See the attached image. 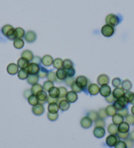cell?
<instances>
[{
	"label": "cell",
	"mask_w": 134,
	"mask_h": 148,
	"mask_svg": "<svg viewBox=\"0 0 134 148\" xmlns=\"http://www.w3.org/2000/svg\"><path fill=\"white\" fill-rule=\"evenodd\" d=\"M1 32H2V34L5 37H7L8 39H9L14 34V28L12 25H10V24H6V25H4L1 29Z\"/></svg>",
	"instance_id": "6da1fadb"
},
{
	"label": "cell",
	"mask_w": 134,
	"mask_h": 148,
	"mask_svg": "<svg viewBox=\"0 0 134 148\" xmlns=\"http://www.w3.org/2000/svg\"><path fill=\"white\" fill-rule=\"evenodd\" d=\"M128 104V101H126V99L123 96L122 98H119V99H117L116 101L114 102V107L117 109V110H119L123 109L126 106V105Z\"/></svg>",
	"instance_id": "7a4b0ae2"
},
{
	"label": "cell",
	"mask_w": 134,
	"mask_h": 148,
	"mask_svg": "<svg viewBox=\"0 0 134 148\" xmlns=\"http://www.w3.org/2000/svg\"><path fill=\"white\" fill-rule=\"evenodd\" d=\"M40 70V64H35V63L34 62L30 63L29 65H28V67H27V69H26V70L28 71V73H29L30 75H38Z\"/></svg>",
	"instance_id": "3957f363"
},
{
	"label": "cell",
	"mask_w": 134,
	"mask_h": 148,
	"mask_svg": "<svg viewBox=\"0 0 134 148\" xmlns=\"http://www.w3.org/2000/svg\"><path fill=\"white\" fill-rule=\"evenodd\" d=\"M101 32H102L103 36H105V37H111V36L113 35V34L115 32V29H114V28L112 26L108 25V24H106V25H104L102 28Z\"/></svg>",
	"instance_id": "277c9868"
},
{
	"label": "cell",
	"mask_w": 134,
	"mask_h": 148,
	"mask_svg": "<svg viewBox=\"0 0 134 148\" xmlns=\"http://www.w3.org/2000/svg\"><path fill=\"white\" fill-rule=\"evenodd\" d=\"M106 22L108 25L114 27L119 23V18L115 14H108L106 17Z\"/></svg>",
	"instance_id": "5b68a950"
},
{
	"label": "cell",
	"mask_w": 134,
	"mask_h": 148,
	"mask_svg": "<svg viewBox=\"0 0 134 148\" xmlns=\"http://www.w3.org/2000/svg\"><path fill=\"white\" fill-rule=\"evenodd\" d=\"M24 34H25V32H24V29L22 28H20V27H18V28L14 29V35L11 36L8 39H11V40L14 41L15 39H23L24 37Z\"/></svg>",
	"instance_id": "8992f818"
},
{
	"label": "cell",
	"mask_w": 134,
	"mask_h": 148,
	"mask_svg": "<svg viewBox=\"0 0 134 148\" xmlns=\"http://www.w3.org/2000/svg\"><path fill=\"white\" fill-rule=\"evenodd\" d=\"M76 83L80 88H82V89L84 90V89L87 88V86H88L89 80H88V79H87L86 76L80 75V76H78L77 78L76 79Z\"/></svg>",
	"instance_id": "52a82bcc"
},
{
	"label": "cell",
	"mask_w": 134,
	"mask_h": 148,
	"mask_svg": "<svg viewBox=\"0 0 134 148\" xmlns=\"http://www.w3.org/2000/svg\"><path fill=\"white\" fill-rule=\"evenodd\" d=\"M24 38L26 42L31 44V43H34L36 40V39H37V34H35V32L30 30V31H28L25 33Z\"/></svg>",
	"instance_id": "ba28073f"
},
{
	"label": "cell",
	"mask_w": 134,
	"mask_h": 148,
	"mask_svg": "<svg viewBox=\"0 0 134 148\" xmlns=\"http://www.w3.org/2000/svg\"><path fill=\"white\" fill-rule=\"evenodd\" d=\"M118 141V139L115 135H110L106 139V144L109 147H115V145L117 144Z\"/></svg>",
	"instance_id": "9c48e42d"
},
{
	"label": "cell",
	"mask_w": 134,
	"mask_h": 148,
	"mask_svg": "<svg viewBox=\"0 0 134 148\" xmlns=\"http://www.w3.org/2000/svg\"><path fill=\"white\" fill-rule=\"evenodd\" d=\"M55 74H56V77H57V79L59 80V82H61L62 80H65V79L67 78L66 70L64 69V68L57 70V71L55 72Z\"/></svg>",
	"instance_id": "30bf717a"
},
{
	"label": "cell",
	"mask_w": 134,
	"mask_h": 148,
	"mask_svg": "<svg viewBox=\"0 0 134 148\" xmlns=\"http://www.w3.org/2000/svg\"><path fill=\"white\" fill-rule=\"evenodd\" d=\"M53 61H54V60L51 55H45L41 58V63L45 67H49L51 64H53Z\"/></svg>",
	"instance_id": "8fae6325"
},
{
	"label": "cell",
	"mask_w": 134,
	"mask_h": 148,
	"mask_svg": "<svg viewBox=\"0 0 134 148\" xmlns=\"http://www.w3.org/2000/svg\"><path fill=\"white\" fill-rule=\"evenodd\" d=\"M19 70V66L16 64H14V63L9 64L7 66V72L8 73V75H14L16 74H18Z\"/></svg>",
	"instance_id": "7c38bea8"
},
{
	"label": "cell",
	"mask_w": 134,
	"mask_h": 148,
	"mask_svg": "<svg viewBox=\"0 0 134 148\" xmlns=\"http://www.w3.org/2000/svg\"><path fill=\"white\" fill-rule=\"evenodd\" d=\"M37 96V99H38V101H39V104H41V105H44L45 103L47 102V98H48V95L46 93V91L45 90H41L40 92L36 95Z\"/></svg>",
	"instance_id": "4fadbf2b"
},
{
	"label": "cell",
	"mask_w": 134,
	"mask_h": 148,
	"mask_svg": "<svg viewBox=\"0 0 134 148\" xmlns=\"http://www.w3.org/2000/svg\"><path fill=\"white\" fill-rule=\"evenodd\" d=\"M32 112L34 115L35 116H41L44 112H45V108H44V106L41 105V104H38L34 106H33L32 108Z\"/></svg>",
	"instance_id": "5bb4252c"
},
{
	"label": "cell",
	"mask_w": 134,
	"mask_h": 148,
	"mask_svg": "<svg viewBox=\"0 0 134 148\" xmlns=\"http://www.w3.org/2000/svg\"><path fill=\"white\" fill-rule=\"evenodd\" d=\"M106 134V131L104 127H100V126H96V128L93 131V135L96 138H102Z\"/></svg>",
	"instance_id": "9a60e30c"
},
{
	"label": "cell",
	"mask_w": 134,
	"mask_h": 148,
	"mask_svg": "<svg viewBox=\"0 0 134 148\" xmlns=\"http://www.w3.org/2000/svg\"><path fill=\"white\" fill-rule=\"evenodd\" d=\"M99 93L101 94L104 97H107L108 95H110L111 94V90L110 86L108 85H104L100 87V91Z\"/></svg>",
	"instance_id": "2e32d148"
},
{
	"label": "cell",
	"mask_w": 134,
	"mask_h": 148,
	"mask_svg": "<svg viewBox=\"0 0 134 148\" xmlns=\"http://www.w3.org/2000/svg\"><path fill=\"white\" fill-rule=\"evenodd\" d=\"M80 125L83 128H85V129H88V128L91 127V125H92V121L88 116L83 117L80 120Z\"/></svg>",
	"instance_id": "e0dca14e"
},
{
	"label": "cell",
	"mask_w": 134,
	"mask_h": 148,
	"mask_svg": "<svg viewBox=\"0 0 134 148\" xmlns=\"http://www.w3.org/2000/svg\"><path fill=\"white\" fill-rule=\"evenodd\" d=\"M87 88H88V92L91 95H96L100 91V87L96 84H91Z\"/></svg>",
	"instance_id": "ac0fdd59"
},
{
	"label": "cell",
	"mask_w": 134,
	"mask_h": 148,
	"mask_svg": "<svg viewBox=\"0 0 134 148\" xmlns=\"http://www.w3.org/2000/svg\"><path fill=\"white\" fill-rule=\"evenodd\" d=\"M110 82V79L107 75H100L97 78V83L100 86H104V85H107Z\"/></svg>",
	"instance_id": "d6986e66"
},
{
	"label": "cell",
	"mask_w": 134,
	"mask_h": 148,
	"mask_svg": "<svg viewBox=\"0 0 134 148\" xmlns=\"http://www.w3.org/2000/svg\"><path fill=\"white\" fill-rule=\"evenodd\" d=\"M65 99H66V101H69L70 103H74V102H76L77 101V99H78V95H77V93H76V92H74V91H69L67 95H66V96H65Z\"/></svg>",
	"instance_id": "ffe728a7"
},
{
	"label": "cell",
	"mask_w": 134,
	"mask_h": 148,
	"mask_svg": "<svg viewBox=\"0 0 134 148\" xmlns=\"http://www.w3.org/2000/svg\"><path fill=\"white\" fill-rule=\"evenodd\" d=\"M112 95L113 96L117 99H119V98H122L125 95V90L122 89V88H120V87H117L114 89V90L112 91Z\"/></svg>",
	"instance_id": "44dd1931"
},
{
	"label": "cell",
	"mask_w": 134,
	"mask_h": 148,
	"mask_svg": "<svg viewBox=\"0 0 134 148\" xmlns=\"http://www.w3.org/2000/svg\"><path fill=\"white\" fill-rule=\"evenodd\" d=\"M29 64H30V61H29V60H25V59L21 57V58H19V59L18 60L17 65L19 66V68L20 70H26L27 67H28V65H29Z\"/></svg>",
	"instance_id": "7402d4cb"
},
{
	"label": "cell",
	"mask_w": 134,
	"mask_h": 148,
	"mask_svg": "<svg viewBox=\"0 0 134 148\" xmlns=\"http://www.w3.org/2000/svg\"><path fill=\"white\" fill-rule=\"evenodd\" d=\"M59 108L62 111H66L70 108V102L67 101L66 99H62L59 101Z\"/></svg>",
	"instance_id": "603a6c76"
},
{
	"label": "cell",
	"mask_w": 134,
	"mask_h": 148,
	"mask_svg": "<svg viewBox=\"0 0 134 148\" xmlns=\"http://www.w3.org/2000/svg\"><path fill=\"white\" fill-rule=\"evenodd\" d=\"M21 57L25 59V60H29V61H32L34 56V54L32 53V51L29 50V49H26V50H24L22 52Z\"/></svg>",
	"instance_id": "cb8c5ba5"
},
{
	"label": "cell",
	"mask_w": 134,
	"mask_h": 148,
	"mask_svg": "<svg viewBox=\"0 0 134 148\" xmlns=\"http://www.w3.org/2000/svg\"><path fill=\"white\" fill-rule=\"evenodd\" d=\"M39 76H38V75H29V77L27 78V82L30 84V85H35V84H37L38 83V81H39Z\"/></svg>",
	"instance_id": "d4e9b609"
},
{
	"label": "cell",
	"mask_w": 134,
	"mask_h": 148,
	"mask_svg": "<svg viewBox=\"0 0 134 148\" xmlns=\"http://www.w3.org/2000/svg\"><path fill=\"white\" fill-rule=\"evenodd\" d=\"M129 128H130L129 124L125 122V121H123V122H122L121 124L118 125V132L122 133L128 132H129Z\"/></svg>",
	"instance_id": "484cf974"
},
{
	"label": "cell",
	"mask_w": 134,
	"mask_h": 148,
	"mask_svg": "<svg viewBox=\"0 0 134 148\" xmlns=\"http://www.w3.org/2000/svg\"><path fill=\"white\" fill-rule=\"evenodd\" d=\"M41 90H43V86L40 85V84H35V85H33L30 89V91H31L32 95H36L37 94L40 92Z\"/></svg>",
	"instance_id": "4316f807"
},
{
	"label": "cell",
	"mask_w": 134,
	"mask_h": 148,
	"mask_svg": "<svg viewBox=\"0 0 134 148\" xmlns=\"http://www.w3.org/2000/svg\"><path fill=\"white\" fill-rule=\"evenodd\" d=\"M59 110V105L57 103H50L48 106V110L49 113H58Z\"/></svg>",
	"instance_id": "83f0119b"
},
{
	"label": "cell",
	"mask_w": 134,
	"mask_h": 148,
	"mask_svg": "<svg viewBox=\"0 0 134 148\" xmlns=\"http://www.w3.org/2000/svg\"><path fill=\"white\" fill-rule=\"evenodd\" d=\"M112 121L115 125H118L119 124H121L122 122L124 121V117L119 114H116L112 116Z\"/></svg>",
	"instance_id": "f1b7e54d"
},
{
	"label": "cell",
	"mask_w": 134,
	"mask_h": 148,
	"mask_svg": "<svg viewBox=\"0 0 134 148\" xmlns=\"http://www.w3.org/2000/svg\"><path fill=\"white\" fill-rule=\"evenodd\" d=\"M106 112H107V116H113L114 115L117 114V109L114 107V106H108L107 108H106Z\"/></svg>",
	"instance_id": "f546056e"
},
{
	"label": "cell",
	"mask_w": 134,
	"mask_h": 148,
	"mask_svg": "<svg viewBox=\"0 0 134 148\" xmlns=\"http://www.w3.org/2000/svg\"><path fill=\"white\" fill-rule=\"evenodd\" d=\"M59 95H60V90L58 87H53L49 91V96L52 97V98H59Z\"/></svg>",
	"instance_id": "4dcf8cb0"
},
{
	"label": "cell",
	"mask_w": 134,
	"mask_h": 148,
	"mask_svg": "<svg viewBox=\"0 0 134 148\" xmlns=\"http://www.w3.org/2000/svg\"><path fill=\"white\" fill-rule=\"evenodd\" d=\"M122 88L125 90V91H129L131 89H132V82L129 80V79H125V80H123V82L122 83Z\"/></svg>",
	"instance_id": "1f68e13d"
},
{
	"label": "cell",
	"mask_w": 134,
	"mask_h": 148,
	"mask_svg": "<svg viewBox=\"0 0 134 148\" xmlns=\"http://www.w3.org/2000/svg\"><path fill=\"white\" fill-rule=\"evenodd\" d=\"M108 132L110 135H117L118 132V125H115L114 123L113 124H111L108 126Z\"/></svg>",
	"instance_id": "d6a6232c"
},
{
	"label": "cell",
	"mask_w": 134,
	"mask_h": 148,
	"mask_svg": "<svg viewBox=\"0 0 134 148\" xmlns=\"http://www.w3.org/2000/svg\"><path fill=\"white\" fill-rule=\"evenodd\" d=\"M24 45V41L23 39H15L14 40V46L17 49H22Z\"/></svg>",
	"instance_id": "836d02e7"
},
{
	"label": "cell",
	"mask_w": 134,
	"mask_h": 148,
	"mask_svg": "<svg viewBox=\"0 0 134 148\" xmlns=\"http://www.w3.org/2000/svg\"><path fill=\"white\" fill-rule=\"evenodd\" d=\"M17 75H18L19 79H27V78L30 75V74L26 70H19Z\"/></svg>",
	"instance_id": "e575fe53"
},
{
	"label": "cell",
	"mask_w": 134,
	"mask_h": 148,
	"mask_svg": "<svg viewBox=\"0 0 134 148\" xmlns=\"http://www.w3.org/2000/svg\"><path fill=\"white\" fill-rule=\"evenodd\" d=\"M53 87H54V82L47 80V81L44 82V84H43V90L49 92Z\"/></svg>",
	"instance_id": "d590c367"
},
{
	"label": "cell",
	"mask_w": 134,
	"mask_h": 148,
	"mask_svg": "<svg viewBox=\"0 0 134 148\" xmlns=\"http://www.w3.org/2000/svg\"><path fill=\"white\" fill-rule=\"evenodd\" d=\"M53 66H54V68L57 69V70L63 68V60L60 58L55 59L53 61Z\"/></svg>",
	"instance_id": "8d00e7d4"
},
{
	"label": "cell",
	"mask_w": 134,
	"mask_h": 148,
	"mask_svg": "<svg viewBox=\"0 0 134 148\" xmlns=\"http://www.w3.org/2000/svg\"><path fill=\"white\" fill-rule=\"evenodd\" d=\"M59 90H60V95H59V101L62 100V99H65V96L68 93L67 89L65 88L64 86H60L59 87Z\"/></svg>",
	"instance_id": "74e56055"
},
{
	"label": "cell",
	"mask_w": 134,
	"mask_h": 148,
	"mask_svg": "<svg viewBox=\"0 0 134 148\" xmlns=\"http://www.w3.org/2000/svg\"><path fill=\"white\" fill-rule=\"evenodd\" d=\"M28 102L30 105H31L32 106H34L36 105L39 104V101H38V99H37V96L34 95H31L29 98H28Z\"/></svg>",
	"instance_id": "f35d334b"
},
{
	"label": "cell",
	"mask_w": 134,
	"mask_h": 148,
	"mask_svg": "<svg viewBox=\"0 0 134 148\" xmlns=\"http://www.w3.org/2000/svg\"><path fill=\"white\" fill-rule=\"evenodd\" d=\"M124 97L126 99V101L128 103H134V93L131 92V91H126Z\"/></svg>",
	"instance_id": "ab89813d"
},
{
	"label": "cell",
	"mask_w": 134,
	"mask_h": 148,
	"mask_svg": "<svg viewBox=\"0 0 134 148\" xmlns=\"http://www.w3.org/2000/svg\"><path fill=\"white\" fill-rule=\"evenodd\" d=\"M47 78L48 80H49V81H52V82H55V81L59 82V80L57 79V77H56V74H55V72H54V71H49L48 73Z\"/></svg>",
	"instance_id": "60d3db41"
},
{
	"label": "cell",
	"mask_w": 134,
	"mask_h": 148,
	"mask_svg": "<svg viewBox=\"0 0 134 148\" xmlns=\"http://www.w3.org/2000/svg\"><path fill=\"white\" fill-rule=\"evenodd\" d=\"M87 116L89 117L92 121H96L98 120V113L95 110H92V111H90L87 115Z\"/></svg>",
	"instance_id": "b9f144b4"
},
{
	"label": "cell",
	"mask_w": 134,
	"mask_h": 148,
	"mask_svg": "<svg viewBox=\"0 0 134 148\" xmlns=\"http://www.w3.org/2000/svg\"><path fill=\"white\" fill-rule=\"evenodd\" d=\"M48 73H49V71H48L45 68H41L40 67V70L39 71V73H38V76H39V78L41 79H44V78H46L48 75Z\"/></svg>",
	"instance_id": "7bdbcfd3"
},
{
	"label": "cell",
	"mask_w": 134,
	"mask_h": 148,
	"mask_svg": "<svg viewBox=\"0 0 134 148\" xmlns=\"http://www.w3.org/2000/svg\"><path fill=\"white\" fill-rule=\"evenodd\" d=\"M71 67H73V62L71 61V60H63V68L67 70V69H70Z\"/></svg>",
	"instance_id": "ee69618b"
},
{
	"label": "cell",
	"mask_w": 134,
	"mask_h": 148,
	"mask_svg": "<svg viewBox=\"0 0 134 148\" xmlns=\"http://www.w3.org/2000/svg\"><path fill=\"white\" fill-rule=\"evenodd\" d=\"M71 90L72 91H74V92H76V93H80L82 90H83V89L82 88H80L76 83V81H75V83L71 86Z\"/></svg>",
	"instance_id": "f6af8a7d"
},
{
	"label": "cell",
	"mask_w": 134,
	"mask_h": 148,
	"mask_svg": "<svg viewBox=\"0 0 134 148\" xmlns=\"http://www.w3.org/2000/svg\"><path fill=\"white\" fill-rule=\"evenodd\" d=\"M47 117L50 121H55L59 118V115H58V113H49V112Z\"/></svg>",
	"instance_id": "bcb514c9"
},
{
	"label": "cell",
	"mask_w": 134,
	"mask_h": 148,
	"mask_svg": "<svg viewBox=\"0 0 134 148\" xmlns=\"http://www.w3.org/2000/svg\"><path fill=\"white\" fill-rule=\"evenodd\" d=\"M117 136H118L120 139L122 140H126L128 139V137L130 136V133L129 132H126V133H122V132H118Z\"/></svg>",
	"instance_id": "7dc6e473"
},
{
	"label": "cell",
	"mask_w": 134,
	"mask_h": 148,
	"mask_svg": "<svg viewBox=\"0 0 134 148\" xmlns=\"http://www.w3.org/2000/svg\"><path fill=\"white\" fill-rule=\"evenodd\" d=\"M75 81H76V79L73 77H67L65 79V83L67 86H71L75 83Z\"/></svg>",
	"instance_id": "c3c4849f"
},
{
	"label": "cell",
	"mask_w": 134,
	"mask_h": 148,
	"mask_svg": "<svg viewBox=\"0 0 134 148\" xmlns=\"http://www.w3.org/2000/svg\"><path fill=\"white\" fill-rule=\"evenodd\" d=\"M97 113H98V117L100 119H105L106 117L107 116V112H106V110L105 109H100Z\"/></svg>",
	"instance_id": "681fc988"
},
{
	"label": "cell",
	"mask_w": 134,
	"mask_h": 148,
	"mask_svg": "<svg viewBox=\"0 0 134 148\" xmlns=\"http://www.w3.org/2000/svg\"><path fill=\"white\" fill-rule=\"evenodd\" d=\"M126 122L129 125H134V116L133 115H127L126 116Z\"/></svg>",
	"instance_id": "f907efd6"
},
{
	"label": "cell",
	"mask_w": 134,
	"mask_h": 148,
	"mask_svg": "<svg viewBox=\"0 0 134 148\" xmlns=\"http://www.w3.org/2000/svg\"><path fill=\"white\" fill-rule=\"evenodd\" d=\"M115 148H127L126 147V142L123 140H118L117 144L115 145Z\"/></svg>",
	"instance_id": "816d5d0a"
},
{
	"label": "cell",
	"mask_w": 134,
	"mask_h": 148,
	"mask_svg": "<svg viewBox=\"0 0 134 148\" xmlns=\"http://www.w3.org/2000/svg\"><path fill=\"white\" fill-rule=\"evenodd\" d=\"M66 73H67V77H73L76 75V70L73 67H71L70 69L66 70Z\"/></svg>",
	"instance_id": "f5cc1de1"
},
{
	"label": "cell",
	"mask_w": 134,
	"mask_h": 148,
	"mask_svg": "<svg viewBox=\"0 0 134 148\" xmlns=\"http://www.w3.org/2000/svg\"><path fill=\"white\" fill-rule=\"evenodd\" d=\"M122 84L121 82V79L119 78H114L112 80H111V85L114 86V87H119V86Z\"/></svg>",
	"instance_id": "db71d44e"
},
{
	"label": "cell",
	"mask_w": 134,
	"mask_h": 148,
	"mask_svg": "<svg viewBox=\"0 0 134 148\" xmlns=\"http://www.w3.org/2000/svg\"><path fill=\"white\" fill-rule=\"evenodd\" d=\"M118 114L122 116L123 117L126 116L128 115V110L126 109V108H123V109L119 110H118Z\"/></svg>",
	"instance_id": "11a10c76"
},
{
	"label": "cell",
	"mask_w": 134,
	"mask_h": 148,
	"mask_svg": "<svg viewBox=\"0 0 134 148\" xmlns=\"http://www.w3.org/2000/svg\"><path fill=\"white\" fill-rule=\"evenodd\" d=\"M106 101L107 102H109V103H114V102L116 101V98L113 96L112 94H111L110 95H108V96L106 97Z\"/></svg>",
	"instance_id": "9f6ffc18"
},
{
	"label": "cell",
	"mask_w": 134,
	"mask_h": 148,
	"mask_svg": "<svg viewBox=\"0 0 134 148\" xmlns=\"http://www.w3.org/2000/svg\"><path fill=\"white\" fill-rule=\"evenodd\" d=\"M105 121H103V119H98L96 121V126H100V127H104L105 126Z\"/></svg>",
	"instance_id": "6f0895ef"
},
{
	"label": "cell",
	"mask_w": 134,
	"mask_h": 148,
	"mask_svg": "<svg viewBox=\"0 0 134 148\" xmlns=\"http://www.w3.org/2000/svg\"><path fill=\"white\" fill-rule=\"evenodd\" d=\"M126 147L127 148H133L134 147V142L133 140H126Z\"/></svg>",
	"instance_id": "680465c9"
},
{
	"label": "cell",
	"mask_w": 134,
	"mask_h": 148,
	"mask_svg": "<svg viewBox=\"0 0 134 148\" xmlns=\"http://www.w3.org/2000/svg\"><path fill=\"white\" fill-rule=\"evenodd\" d=\"M58 101H59V98H52L50 96H48L47 102L49 104H50V103H57Z\"/></svg>",
	"instance_id": "91938a15"
},
{
	"label": "cell",
	"mask_w": 134,
	"mask_h": 148,
	"mask_svg": "<svg viewBox=\"0 0 134 148\" xmlns=\"http://www.w3.org/2000/svg\"><path fill=\"white\" fill-rule=\"evenodd\" d=\"M34 63H35V64H40V63H41V58L39 57V56H35V57H34V59H33V60H32Z\"/></svg>",
	"instance_id": "94428289"
},
{
	"label": "cell",
	"mask_w": 134,
	"mask_h": 148,
	"mask_svg": "<svg viewBox=\"0 0 134 148\" xmlns=\"http://www.w3.org/2000/svg\"><path fill=\"white\" fill-rule=\"evenodd\" d=\"M31 95H32L31 91H30V90H25V91H24V97H25V98H27V99H28Z\"/></svg>",
	"instance_id": "6125c7cd"
},
{
	"label": "cell",
	"mask_w": 134,
	"mask_h": 148,
	"mask_svg": "<svg viewBox=\"0 0 134 148\" xmlns=\"http://www.w3.org/2000/svg\"><path fill=\"white\" fill-rule=\"evenodd\" d=\"M130 137H131V140H133L134 141V131H133L132 132L130 133Z\"/></svg>",
	"instance_id": "be15d7a7"
},
{
	"label": "cell",
	"mask_w": 134,
	"mask_h": 148,
	"mask_svg": "<svg viewBox=\"0 0 134 148\" xmlns=\"http://www.w3.org/2000/svg\"><path fill=\"white\" fill-rule=\"evenodd\" d=\"M131 110H132V114L134 116V106H132V109H131Z\"/></svg>",
	"instance_id": "e7e4bbea"
}]
</instances>
